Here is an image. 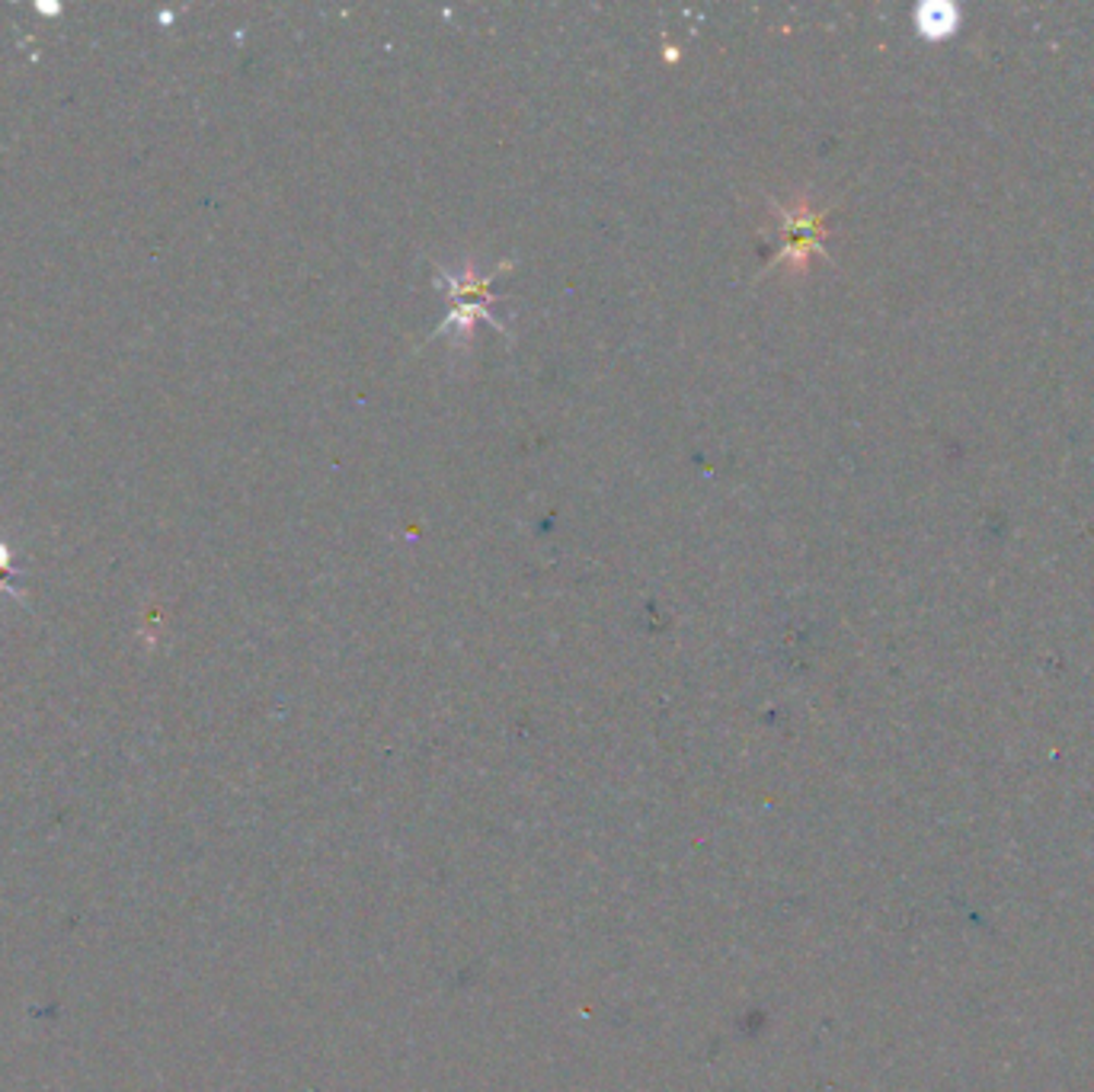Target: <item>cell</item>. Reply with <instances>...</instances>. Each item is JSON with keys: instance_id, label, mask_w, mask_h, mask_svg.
I'll list each match as a JSON object with an SVG mask.
<instances>
[{"instance_id": "cell-1", "label": "cell", "mask_w": 1094, "mask_h": 1092, "mask_svg": "<svg viewBox=\"0 0 1094 1092\" xmlns=\"http://www.w3.org/2000/svg\"><path fill=\"white\" fill-rule=\"evenodd\" d=\"M445 289L452 296V311L442 321V331L448 327V331H458V334H471L480 317L490 321V324H500L496 314L486 308L490 304V279H480L471 266L461 276H445Z\"/></svg>"}, {"instance_id": "cell-2", "label": "cell", "mask_w": 1094, "mask_h": 1092, "mask_svg": "<svg viewBox=\"0 0 1094 1092\" xmlns=\"http://www.w3.org/2000/svg\"><path fill=\"white\" fill-rule=\"evenodd\" d=\"M784 228H788V248L781 260L804 266L809 260V250L819 248L826 228H822V212H813L807 202H797L794 208L784 212Z\"/></svg>"}, {"instance_id": "cell-3", "label": "cell", "mask_w": 1094, "mask_h": 1092, "mask_svg": "<svg viewBox=\"0 0 1094 1092\" xmlns=\"http://www.w3.org/2000/svg\"><path fill=\"white\" fill-rule=\"evenodd\" d=\"M915 23H918V33H925L931 39H941V36H951L957 29V13H953V7L931 3V7H922L915 13Z\"/></svg>"}]
</instances>
